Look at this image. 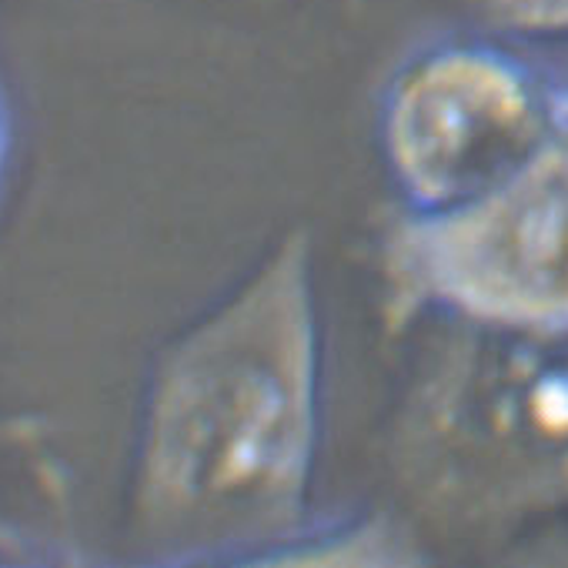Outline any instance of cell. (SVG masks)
<instances>
[{
	"label": "cell",
	"mask_w": 568,
	"mask_h": 568,
	"mask_svg": "<svg viewBox=\"0 0 568 568\" xmlns=\"http://www.w3.org/2000/svg\"><path fill=\"white\" fill-rule=\"evenodd\" d=\"M322 435V332L292 234L174 348L154 395L148 488L191 555L257 561L302 535Z\"/></svg>",
	"instance_id": "1"
},
{
	"label": "cell",
	"mask_w": 568,
	"mask_h": 568,
	"mask_svg": "<svg viewBox=\"0 0 568 568\" xmlns=\"http://www.w3.org/2000/svg\"><path fill=\"white\" fill-rule=\"evenodd\" d=\"M568 121V88L491 44H442L408 61L378 111V144L405 214L471 201Z\"/></svg>",
	"instance_id": "3"
},
{
	"label": "cell",
	"mask_w": 568,
	"mask_h": 568,
	"mask_svg": "<svg viewBox=\"0 0 568 568\" xmlns=\"http://www.w3.org/2000/svg\"><path fill=\"white\" fill-rule=\"evenodd\" d=\"M488 14L521 34H568V0H485Z\"/></svg>",
	"instance_id": "4"
},
{
	"label": "cell",
	"mask_w": 568,
	"mask_h": 568,
	"mask_svg": "<svg viewBox=\"0 0 568 568\" xmlns=\"http://www.w3.org/2000/svg\"><path fill=\"white\" fill-rule=\"evenodd\" d=\"M395 267L455 322L568 335V121L471 201L405 214Z\"/></svg>",
	"instance_id": "2"
},
{
	"label": "cell",
	"mask_w": 568,
	"mask_h": 568,
	"mask_svg": "<svg viewBox=\"0 0 568 568\" xmlns=\"http://www.w3.org/2000/svg\"><path fill=\"white\" fill-rule=\"evenodd\" d=\"M8 151V121H4V108H0V161H4Z\"/></svg>",
	"instance_id": "5"
}]
</instances>
